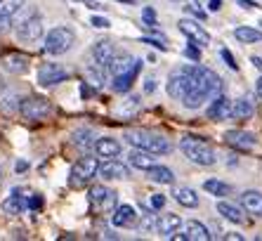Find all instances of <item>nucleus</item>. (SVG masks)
<instances>
[{"label": "nucleus", "mask_w": 262, "mask_h": 241, "mask_svg": "<svg viewBox=\"0 0 262 241\" xmlns=\"http://www.w3.org/2000/svg\"><path fill=\"white\" fill-rule=\"evenodd\" d=\"M12 26V17H0V33H5Z\"/></svg>", "instance_id": "44"}, {"label": "nucleus", "mask_w": 262, "mask_h": 241, "mask_svg": "<svg viewBox=\"0 0 262 241\" xmlns=\"http://www.w3.org/2000/svg\"><path fill=\"white\" fill-rule=\"evenodd\" d=\"M43 17L40 14H31L17 26V38L21 43H38L43 38Z\"/></svg>", "instance_id": "7"}, {"label": "nucleus", "mask_w": 262, "mask_h": 241, "mask_svg": "<svg viewBox=\"0 0 262 241\" xmlns=\"http://www.w3.org/2000/svg\"><path fill=\"white\" fill-rule=\"evenodd\" d=\"M99 175H102L104 180H128L130 168L125 166V163L116 161V158H109L106 163L99 166Z\"/></svg>", "instance_id": "15"}, {"label": "nucleus", "mask_w": 262, "mask_h": 241, "mask_svg": "<svg viewBox=\"0 0 262 241\" xmlns=\"http://www.w3.org/2000/svg\"><path fill=\"white\" fill-rule=\"evenodd\" d=\"M187 12H189L191 17L201 19V22H203V19H206V12H203V10H199V5H189V7H187Z\"/></svg>", "instance_id": "43"}, {"label": "nucleus", "mask_w": 262, "mask_h": 241, "mask_svg": "<svg viewBox=\"0 0 262 241\" xmlns=\"http://www.w3.org/2000/svg\"><path fill=\"white\" fill-rule=\"evenodd\" d=\"M140 69H142V62L137 59L133 64V69H128V71H123V73H116V76L111 78V90L114 92H130V88H133Z\"/></svg>", "instance_id": "13"}, {"label": "nucleus", "mask_w": 262, "mask_h": 241, "mask_svg": "<svg viewBox=\"0 0 262 241\" xmlns=\"http://www.w3.org/2000/svg\"><path fill=\"white\" fill-rule=\"evenodd\" d=\"M177 26H180V31H182L191 43H196V45H208V43H210L208 31L203 29L199 22H194V19H180V24Z\"/></svg>", "instance_id": "12"}, {"label": "nucleus", "mask_w": 262, "mask_h": 241, "mask_svg": "<svg viewBox=\"0 0 262 241\" xmlns=\"http://www.w3.org/2000/svg\"><path fill=\"white\" fill-rule=\"evenodd\" d=\"M128 161H130V166H133V168H137V170H149L154 163H156V161H154L151 151L137 149V147H135V149L128 154Z\"/></svg>", "instance_id": "23"}, {"label": "nucleus", "mask_w": 262, "mask_h": 241, "mask_svg": "<svg viewBox=\"0 0 262 241\" xmlns=\"http://www.w3.org/2000/svg\"><path fill=\"white\" fill-rule=\"evenodd\" d=\"M203 189L213 196H229L232 194V185H227L222 180H206L203 182Z\"/></svg>", "instance_id": "31"}, {"label": "nucleus", "mask_w": 262, "mask_h": 241, "mask_svg": "<svg viewBox=\"0 0 262 241\" xmlns=\"http://www.w3.org/2000/svg\"><path fill=\"white\" fill-rule=\"evenodd\" d=\"M165 206V196L163 194H151V208L154 211H161Z\"/></svg>", "instance_id": "40"}, {"label": "nucleus", "mask_w": 262, "mask_h": 241, "mask_svg": "<svg viewBox=\"0 0 262 241\" xmlns=\"http://www.w3.org/2000/svg\"><path fill=\"white\" fill-rule=\"evenodd\" d=\"M142 232H149V229H156V220L151 215H142V223H140Z\"/></svg>", "instance_id": "39"}, {"label": "nucleus", "mask_w": 262, "mask_h": 241, "mask_svg": "<svg viewBox=\"0 0 262 241\" xmlns=\"http://www.w3.org/2000/svg\"><path fill=\"white\" fill-rule=\"evenodd\" d=\"M125 114H133V111H137V109H140V97H130V99H125Z\"/></svg>", "instance_id": "41"}, {"label": "nucleus", "mask_w": 262, "mask_h": 241, "mask_svg": "<svg viewBox=\"0 0 262 241\" xmlns=\"http://www.w3.org/2000/svg\"><path fill=\"white\" fill-rule=\"evenodd\" d=\"M217 213L225 217V220L234 223V225H244L246 223L244 208H238L236 204H229V201H220V204H217Z\"/></svg>", "instance_id": "20"}, {"label": "nucleus", "mask_w": 262, "mask_h": 241, "mask_svg": "<svg viewBox=\"0 0 262 241\" xmlns=\"http://www.w3.org/2000/svg\"><path fill=\"white\" fill-rule=\"evenodd\" d=\"M3 69L10 73H26L29 71V57H26V54H19V52L7 54L5 59H3Z\"/></svg>", "instance_id": "21"}, {"label": "nucleus", "mask_w": 262, "mask_h": 241, "mask_svg": "<svg viewBox=\"0 0 262 241\" xmlns=\"http://www.w3.org/2000/svg\"><path fill=\"white\" fill-rule=\"evenodd\" d=\"M184 234H187V241H208L210 239V232L203 223L199 220H189V223L184 225Z\"/></svg>", "instance_id": "26"}, {"label": "nucleus", "mask_w": 262, "mask_h": 241, "mask_svg": "<svg viewBox=\"0 0 262 241\" xmlns=\"http://www.w3.org/2000/svg\"><path fill=\"white\" fill-rule=\"evenodd\" d=\"M250 62H253V64H255V67L262 71V59H260V57H250Z\"/></svg>", "instance_id": "51"}, {"label": "nucleus", "mask_w": 262, "mask_h": 241, "mask_svg": "<svg viewBox=\"0 0 262 241\" xmlns=\"http://www.w3.org/2000/svg\"><path fill=\"white\" fill-rule=\"evenodd\" d=\"M253 114H255V104L250 102L248 97H238L236 102H232V118L248 120Z\"/></svg>", "instance_id": "25"}, {"label": "nucleus", "mask_w": 262, "mask_h": 241, "mask_svg": "<svg viewBox=\"0 0 262 241\" xmlns=\"http://www.w3.org/2000/svg\"><path fill=\"white\" fill-rule=\"evenodd\" d=\"M220 7H222V0H208V10L210 12H217Z\"/></svg>", "instance_id": "45"}, {"label": "nucleus", "mask_w": 262, "mask_h": 241, "mask_svg": "<svg viewBox=\"0 0 262 241\" xmlns=\"http://www.w3.org/2000/svg\"><path fill=\"white\" fill-rule=\"evenodd\" d=\"M125 139L130 142V147H137V149H144V151H151L154 156H165L172 151L170 139H165L163 135L159 133H151V130H128L125 133Z\"/></svg>", "instance_id": "2"}, {"label": "nucleus", "mask_w": 262, "mask_h": 241, "mask_svg": "<svg viewBox=\"0 0 262 241\" xmlns=\"http://www.w3.org/2000/svg\"><path fill=\"white\" fill-rule=\"evenodd\" d=\"M135 62H137V59H135V57H130V54H116L106 69L111 71V76H116V73H123V71H128V69H133Z\"/></svg>", "instance_id": "30"}, {"label": "nucleus", "mask_w": 262, "mask_h": 241, "mask_svg": "<svg viewBox=\"0 0 262 241\" xmlns=\"http://www.w3.org/2000/svg\"><path fill=\"white\" fill-rule=\"evenodd\" d=\"M92 57H95V62H97V67L106 69L111 64V59L116 57V45L111 41H97L95 45H92Z\"/></svg>", "instance_id": "16"}, {"label": "nucleus", "mask_w": 262, "mask_h": 241, "mask_svg": "<svg viewBox=\"0 0 262 241\" xmlns=\"http://www.w3.org/2000/svg\"><path fill=\"white\" fill-rule=\"evenodd\" d=\"M95 151H97V156L102 158H116L121 154V142L114 137H99L95 142Z\"/></svg>", "instance_id": "19"}, {"label": "nucleus", "mask_w": 262, "mask_h": 241, "mask_svg": "<svg viewBox=\"0 0 262 241\" xmlns=\"http://www.w3.org/2000/svg\"><path fill=\"white\" fill-rule=\"evenodd\" d=\"M172 196H175V201L180 206H184V208H196V206H199V194L191 187H177L175 192H172Z\"/></svg>", "instance_id": "28"}, {"label": "nucleus", "mask_w": 262, "mask_h": 241, "mask_svg": "<svg viewBox=\"0 0 262 241\" xmlns=\"http://www.w3.org/2000/svg\"><path fill=\"white\" fill-rule=\"evenodd\" d=\"M26 168H29V163H26V161H17V166H14V170H17V173H24Z\"/></svg>", "instance_id": "48"}, {"label": "nucleus", "mask_w": 262, "mask_h": 241, "mask_svg": "<svg viewBox=\"0 0 262 241\" xmlns=\"http://www.w3.org/2000/svg\"><path fill=\"white\" fill-rule=\"evenodd\" d=\"M225 239L227 241H244V236H241V234H227Z\"/></svg>", "instance_id": "49"}, {"label": "nucleus", "mask_w": 262, "mask_h": 241, "mask_svg": "<svg viewBox=\"0 0 262 241\" xmlns=\"http://www.w3.org/2000/svg\"><path fill=\"white\" fill-rule=\"evenodd\" d=\"M76 43V33H73L69 26H55L45 36V52L52 54V57H59V54H67Z\"/></svg>", "instance_id": "4"}, {"label": "nucleus", "mask_w": 262, "mask_h": 241, "mask_svg": "<svg viewBox=\"0 0 262 241\" xmlns=\"http://www.w3.org/2000/svg\"><path fill=\"white\" fill-rule=\"evenodd\" d=\"M189 90L182 97V104L187 109H199L203 102L213 99L222 90V78L210 69L199 67V62L194 67H189Z\"/></svg>", "instance_id": "1"}, {"label": "nucleus", "mask_w": 262, "mask_h": 241, "mask_svg": "<svg viewBox=\"0 0 262 241\" xmlns=\"http://www.w3.org/2000/svg\"><path fill=\"white\" fill-rule=\"evenodd\" d=\"M19 111L26 120H43L52 114V104L45 97H26L21 107H19Z\"/></svg>", "instance_id": "6"}, {"label": "nucleus", "mask_w": 262, "mask_h": 241, "mask_svg": "<svg viewBox=\"0 0 262 241\" xmlns=\"http://www.w3.org/2000/svg\"><path fill=\"white\" fill-rule=\"evenodd\" d=\"M24 0H0V17H14L21 10Z\"/></svg>", "instance_id": "33"}, {"label": "nucleus", "mask_w": 262, "mask_h": 241, "mask_svg": "<svg viewBox=\"0 0 262 241\" xmlns=\"http://www.w3.org/2000/svg\"><path fill=\"white\" fill-rule=\"evenodd\" d=\"M180 149L196 166H215V161H217V154H215L213 147L203 142L201 137H194V135H184L180 139Z\"/></svg>", "instance_id": "3"}, {"label": "nucleus", "mask_w": 262, "mask_h": 241, "mask_svg": "<svg viewBox=\"0 0 262 241\" xmlns=\"http://www.w3.org/2000/svg\"><path fill=\"white\" fill-rule=\"evenodd\" d=\"M29 208L31 211H40V208H43V196H40V194H31L29 196Z\"/></svg>", "instance_id": "38"}, {"label": "nucleus", "mask_w": 262, "mask_h": 241, "mask_svg": "<svg viewBox=\"0 0 262 241\" xmlns=\"http://www.w3.org/2000/svg\"><path fill=\"white\" fill-rule=\"evenodd\" d=\"M238 5H241V7H246V10H255V3H250V0H238Z\"/></svg>", "instance_id": "47"}, {"label": "nucleus", "mask_w": 262, "mask_h": 241, "mask_svg": "<svg viewBox=\"0 0 262 241\" xmlns=\"http://www.w3.org/2000/svg\"><path fill=\"white\" fill-rule=\"evenodd\" d=\"M220 54H222V59L227 62V67L232 69V71H238V64H236V59H234V54L229 52V50L225 48V50H222V52H220Z\"/></svg>", "instance_id": "37"}, {"label": "nucleus", "mask_w": 262, "mask_h": 241, "mask_svg": "<svg viewBox=\"0 0 262 241\" xmlns=\"http://www.w3.org/2000/svg\"><path fill=\"white\" fill-rule=\"evenodd\" d=\"M142 19H144L146 26H156V10L154 7H144L142 10Z\"/></svg>", "instance_id": "35"}, {"label": "nucleus", "mask_w": 262, "mask_h": 241, "mask_svg": "<svg viewBox=\"0 0 262 241\" xmlns=\"http://www.w3.org/2000/svg\"><path fill=\"white\" fill-rule=\"evenodd\" d=\"M99 173V161L95 156H83L78 158V161L73 163L71 173H69V185L71 187H85L88 182L95 177V175Z\"/></svg>", "instance_id": "5"}, {"label": "nucleus", "mask_w": 262, "mask_h": 241, "mask_svg": "<svg viewBox=\"0 0 262 241\" xmlns=\"http://www.w3.org/2000/svg\"><path fill=\"white\" fill-rule=\"evenodd\" d=\"M154 90H156V81L149 78V81L144 83V92H154Z\"/></svg>", "instance_id": "46"}, {"label": "nucleus", "mask_w": 262, "mask_h": 241, "mask_svg": "<svg viewBox=\"0 0 262 241\" xmlns=\"http://www.w3.org/2000/svg\"><path fill=\"white\" fill-rule=\"evenodd\" d=\"M73 145L80 147V149H90V147H95V135L90 130H76L73 133Z\"/></svg>", "instance_id": "32"}, {"label": "nucleus", "mask_w": 262, "mask_h": 241, "mask_svg": "<svg viewBox=\"0 0 262 241\" xmlns=\"http://www.w3.org/2000/svg\"><path fill=\"white\" fill-rule=\"evenodd\" d=\"M206 116L210 120H225V118H229V116H232V102H229V99L220 92V95L213 97L210 107L206 109Z\"/></svg>", "instance_id": "14"}, {"label": "nucleus", "mask_w": 262, "mask_h": 241, "mask_svg": "<svg viewBox=\"0 0 262 241\" xmlns=\"http://www.w3.org/2000/svg\"><path fill=\"white\" fill-rule=\"evenodd\" d=\"M135 223H137V211L128 204L118 206L116 211H114V215H111V225L114 227H133Z\"/></svg>", "instance_id": "17"}, {"label": "nucleus", "mask_w": 262, "mask_h": 241, "mask_svg": "<svg viewBox=\"0 0 262 241\" xmlns=\"http://www.w3.org/2000/svg\"><path fill=\"white\" fill-rule=\"evenodd\" d=\"M90 24L95 26V29H109V19L106 17H92Z\"/></svg>", "instance_id": "42"}, {"label": "nucleus", "mask_w": 262, "mask_h": 241, "mask_svg": "<svg viewBox=\"0 0 262 241\" xmlns=\"http://www.w3.org/2000/svg\"><path fill=\"white\" fill-rule=\"evenodd\" d=\"M21 189H12V194L5 199V204H3V208H5L7 213H12V215H19L21 211H26L29 208V199L26 196H21Z\"/></svg>", "instance_id": "24"}, {"label": "nucleus", "mask_w": 262, "mask_h": 241, "mask_svg": "<svg viewBox=\"0 0 262 241\" xmlns=\"http://www.w3.org/2000/svg\"><path fill=\"white\" fill-rule=\"evenodd\" d=\"M85 76H88V83H90L95 90H99V88L104 85L102 67H97V64H95V67H88V69H85Z\"/></svg>", "instance_id": "34"}, {"label": "nucleus", "mask_w": 262, "mask_h": 241, "mask_svg": "<svg viewBox=\"0 0 262 241\" xmlns=\"http://www.w3.org/2000/svg\"><path fill=\"white\" fill-rule=\"evenodd\" d=\"M225 142L238 151H250V149H255L257 137L253 133H248V130H227Z\"/></svg>", "instance_id": "11"}, {"label": "nucleus", "mask_w": 262, "mask_h": 241, "mask_svg": "<svg viewBox=\"0 0 262 241\" xmlns=\"http://www.w3.org/2000/svg\"><path fill=\"white\" fill-rule=\"evenodd\" d=\"M255 92H257V95L262 97V76H260V78L255 81Z\"/></svg>", "instance_id": "50"}, {"label": "nucleus", "mask_w": 262, "mask_h": 241, "mask_svg": "<svg viewBox=\"0 0 262 241\" xmlns=\"http://www.w3.org/2000/svg\"><path fill=\"white\" fill-rule=\"evenodd\" d=\"M69 78V71L61 64H40L38 67V83L43 88H52V85L61 83Z\"/></svg>", "instance_id": "8"}, {"label": "nucleus", "mask_w": 262, "mask_h": 241, "mask_svg": "<svg viewBox=\"0 0 262 241\" xmlns=\"http://www.w3.org/2000/svg\"><path fill=\"white\" fill-rule=\"evenodd\" d=\"M184 57H189L191 62H201V50L196 43H191L189 48H184Z\"/></svg>", "instance_id": "36"}, {"label": "nucleus", "mask_w": 262, "mask_h": 241, "mask_svg": "<svg viewBox=\"0 0 262 241\" xmlns=\"http://www.w3.org/2000/svg\"><path fill=\"white\" fill-rule=\"evenodd\" d=\"M189 67H184L180 69V71H172L170 73V78H168V95L175 97V99H180L182 102V97L187 95V90H189Z\"/></svg>", "instance_id": "9"}, {"label": "nucleus", "mask_w": 262, "mask_h": 241, "mask_svg": "<svg viewBox=\"0 0 262 241\" xmlns=\"http://www.w3.org/2000/svg\"><path fill=\"white\" fill-rule=\"evenodd\" d=\"M146 175H149V180L156 182V185H172V182H175V173H172L170 168H165V166H156V163L146 170Z\"/></svg>", "instance_id": "27"}, {"label": "nucleus", "mask_w": 262, "mask_h": 241, "mask_svg": "<svg viewBox=\"0 0 262 241\" xmlns=\"http://www.w3.org/2000/svg\"><path fill=\"white\" fill-rule=\"evenodd\" d=\"M116 201H118V194L111 192V189H106V187H102V185H97V187L90 189V204L95 206L97 211H102V213L114 211Z\"/></svg>", "instance_id": "10"}, {"label": "nucleus", "mask_w": 262, "mask_h": 241, "mask_svg": "<svg viewBox=\"0 0 262 241\" xmlns=\"http://www.w3.org/2000/svg\"><path fill=\"white\" fill-rule=\"evenodd\" d=\"M234 38L238 43H262V31L255 29V26H236Z\"/></svg>", "instance_id": "29"}, {"label": "nucleus", "mask_w": 262, "mask_h": 241, "mask_svg": "<svg viewBox=\"0 0 262 241\" xmlns=\"http://www.w3.org/2000/svg\"><path fill=\"white\" fill-rule=\"evenodd\" d=\"M241 206H244L246 213L262 217V192H257V189H248V192H244L241 194Z\"/></svg>", "instance_id": "18"}, {"label": "nucleus", "mask_w": 262, "mask_h": 241, "mask_svg": "<svg viewBox=\"0 0 262 241\" xmlns=\"http://www.w3.org/2000/svg\"><path fill=\"white\" fill-rule=\"evenodd\" d=\"M182 227V217L175 215V213H168V215H161L159 220H156V229H159V234H163L165 239L172 234V232H177V229Z\"/></svg>", "instance_id": "22"}]
</instances>
